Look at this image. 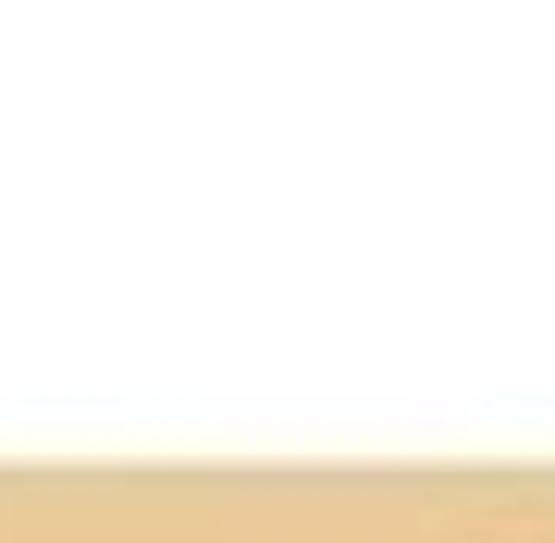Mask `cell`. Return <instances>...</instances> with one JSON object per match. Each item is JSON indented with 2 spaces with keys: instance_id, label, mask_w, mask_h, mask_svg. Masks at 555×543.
<instances>
[]
</instances>
